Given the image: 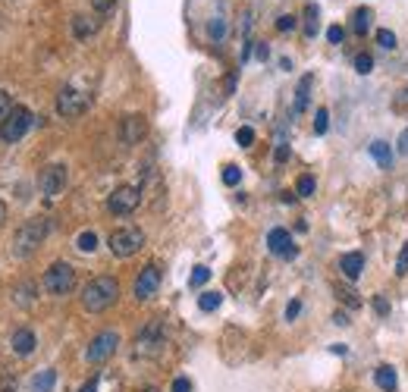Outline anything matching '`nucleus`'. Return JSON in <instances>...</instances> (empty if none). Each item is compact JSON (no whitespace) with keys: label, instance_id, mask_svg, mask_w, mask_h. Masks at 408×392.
Here are the masks:
<instances>
[{"label":"nucleus","instance_id":"28","mask_svg":"<svg viewBox=\"0 0 408 392\" xmlns=\"http://www.w3.org/2000/svg\"><path fill=\"white\" fill-rule=\"evenodd\" d=\"M327 126H330V113H327L324 107H320V110H317V117H314V132H317V135H324V132H327Z\"/></svg>","mask_w":408,"mask_h":392},{"label":"nucleus","instance_id":"44","mask_svg":"<svg viewBox=\"0 0 408 392\" xmlns=\"http://www.w3.org/2000/svg\"><path fill=\"white\" fill-rule=\"evenodd\" d=\"M4 220H6V204L0 201V226H4Z\"/></svg>","mask_w":408,"mask_h":392},{"label":"nucleus","instance_id":"18","mask_svg":"<svg viewBox=\"0 0 408 392\" xmlns=\"http://www.w3.org/2000/svg\"><path fill=\"white\" fill-rule=\"evenodd\" d=\"M53 383H57V374L53 370H41V374L32 377V392H51Z\"/></svg>","mask_w":408,"mask_h":392},{"label":"nucleus","instance_id":"10","mask_svg":"<svg viewBox=\"0 0 408 392\" xmlns=\"http://www.w3.org/2000/svg\"><path fill=\"white\" fill-rule=\"evenodd\" d=\"M66 179H70L66 166L63 164H51V166H44V170H41V176H38V188H41V195L53 198V195H60L66 188Z\"/></svg>","mask_w":408,"mask_h":392},{"label":"nucleus","instance_id":"1","mask_svg":"<svg viewBox=\"0 0 408 392\" xmlns=\"http://www.w3.org/2000/svg\"><path fill=\"white\" fill-rule=\"evenodd\" d=\"M117 299H119V282L113 276H95L82 289V308L91 311V314H101V311L113 308Z\"/></svg>","mask_w":408,"mask_h":392},{"label":"nucleus","instance_id":"7","mask_svg":"<svg viewBox=\"0 0 408 392\" xmlns=\"http://www.w3.org/2000/svg\"><path fill=\"white\" fill-rule=\"evenodd\" d=\"M138 204H142V192H138L136 185H119V188H113L110 198H107V207H110V214H117V217H129Z\"/></svg>","mask_w":408,"mask_h":392},{"label":"nucleus","instance_id":"45","mask_svg":"<svg viewBox=\"0 0 408 392\" xmlns=\"http://www.w3.org/2000/svg\"><path fill=\"white\" fill-rule=\"evenodd\" d=\"M145 392H160V389H145Z\"/></svg>","mask_w":408,"mask_h":392},{"label":"nucleus","instance_id":"4","mask_svg":"<svg viewBox=\"0 0 408 392\" xmlns=\"http://www.w3.org/2000/svg\"><path fill=\"white\" fill-rule=\"evenodd\" d=\"M110 251L117 254V258H132V254H138L142 251V245H145V233L138 226H123V229H117V233H110Z\"/></svg>","mask_w":408,"mask_h":392},{"label":"nucleus","instance_id":"15","mask_svg":"<svg viewBox=\"0 0 408 392\" xmlns=\"http://www.w3.org/2000/svg\"><path fill=\"white\" fill-rule=\"evenodd\" d=\"M374 380H377V386L383 392H396V386H399L396 367H390V364H380V367L374 370Z\"/></svg>","mask_w":408,"mask_h":392},{"label":"nucleus","instance_id":"2","mask_svg":"<svg viewBox=\"0 0 408 392\" xmlns=\"http://www.w3.org/2000/svg\"><path fill=\"white\" fill-rule=\"evenodd\" d=\"M48 233H51V220L48 217L25 220L22 226L16 229V235H13V254H16V258H29L32 251H38V245H44Z\"/></svg>","mask_w":408,"mask_h":392},{"label":"nucleus","instance_id":"12","mask_svg":"<svg viewBox=\"0 0 408 392\" xmlns=\"http://www.w3.org/2000/svg\"><path fill=\"white\" fill-rule=\"evenodd\" d=\"M145 135H148V119L138 117V113L123 117V123H119V138H123V145H138Z\"/></svg>","mask_w":408,"mask_h":392},{"label":"nucleus","instance_id":"13","mask_svg":"<svg viewBox=\"0 0 408 392\" xmlns=\"http://www.w3.org/2000/svg\"><path fill=\"white\" fill-rule=\"evenodd\" d=\"M267 248H270L273 254H279V258H296V245H292V235L286 233V229H270Z\"/></svg>","mask_w":408,"mask_h":392},{"label":"nucleus","instance_id":"17","mask_svg":"<svg viewBox=\"0 0 408 392\" xmlns=\"http://www.w3.org/2000/svg\"><path fill=\"white\" fill-rule=\"evenodd\" d=\"M72 32H76V38H91L98 32V19H88V16H76L72 19Z\"/></svg>","mask_w":408,"mask_h":392},{"label":"nucleus","instance_id":"23","mask_svg":"<svg viewBox=\"0 0 408 392\" xmlns=\"http://www.w3.org/2000/svg\"><path fill=\"white\" fill-rule=\"evenodd\" d=\"M76 245H79V251L91 254V251H95V248H98V233H91V229H85V233H79Z\"/></svg>","mask_w":408,"mask_h":392},{"label":"nucleus","instance_id":"11","mask_svg":"<svg viewBox=\"0 0 408 392\" xmlns=\"http://www.w3.org/2000/svg\"><path fill=\"white\" fill-rule=\"evenodd\" d=\"M157 289H160V267H157V263H148V267L138 273V280H136V299L148 301V299L157 295Z\"/></svg>","mask_w":408,"mask_h":392},{"label":"nucleus","instance_id":"26","mask_svg":"<svg viewBox=\"0 0 408 392\" xmlns=\"http://www.w3.org/2000/svg\"><path fill=\"white\" fill-rule=\"evenodd\" d=\"M355 70L361 72V76H367V72L374 70V57H371V53H358V57H355Z\"/></svg>","mask_w":408,"mask_h":392},{"label":"nucleus","instance_id":"6","mask_svg":"<svg viewBox=\"0 0 408 392\" xmlns=\"http://www.w3.org/2000/svg\"><path fill=\"white\" fill-rule=\"evenodd\" d=\"M72 286H76V270L66 261L51 263V270L44 273V289H48L51 295H70Z\"/></svg>","mask_w":408,"mask_h":392},{"label":"nucleus","instance_id":"25","mask_svg":"<svg viewBox=\"0 0 408 392\" xmlns=\"http://www.w3.org/2000/svg\"><path fill=\"white\" fill-rule=\"evenodd\" d=\"M211 280V270L207 267H195L192 270V276H189V282H192V289H198V286H204V282Z\"/></svg>","mask_w":408,"mask_h":392},{"label":"nucleus","instance_id":"37","mask_svg":"<svg viewBox=\"0 0 408 392\" xmlns=\"http://www.w3.org/2000/svg\"><path fill=\"white\" fill-rule=\"evenodd\" d=\"M113 4H117V0H91L95 13H110V10H113Z\"/></svg>","mask_w":408,"mask_h":392},{"label":"nucleus","instance_id":"19","mask_svg":"<svg viewBox=\"0 0 408 392\" xmlns=\"http://www.w3.org/2000/svg\"><path fill=\"white\" fill-rule=\"evenodd\" d=\"M317 19H320L317 4H308V6H305V35H308V38L317 35Z\"/></svg>","mask_w":408,"mask_h":392},{"label":"nucleus","instance_id":"8","mask_svg":"<svg viewBox=\"0 0 408 392\" xmlns=\"http://www.w3.org/2000/svg\"><path fill=\"white\" fill-rule=\"evenodd\" d=\"M88 107H91L88 94L76 91V88H63V91L57 94V113H60V117H66V119L82 117V113L88 110Z\"/></svg>","mask_w":408,"mask_h":392},{"label":"nucleus","instance_id":"21","mask_svg":"<svg viewBox=\"0 0 408 392\" xmlns=\"http://www.w3.org/2000/svg\"><path fill=\"white\" fill-rule=\"evenodd\" d=\"M371 157L377 160L380 166H390V160H393L390 145H386V141H374V145H371Z\"/></svg>","mask_w":408,"mask_h":392},{"label":"nucleus","instance_id":"29","mask_svg":"<svg viewBox=\"0 0 408 392\" xmlns=\"http://www.w3.org/2000/svg\"><path fill=\"white\" fill-rule=\"evenodd\" d=\"M377 44L386 47V51H393V47H396V35H393L390 29H380V32H377Z\"/></svg>","mask_w":408,"mask_h":392},{"label":"nucleus","instance_id":"27","mask_svg":"<svg viewBox=\"0 0 408 392\" xmlns=\"http://www.w3.org/2000/svg\"><path fill=\"white\" fill-rule=\"evenodd\" d=\"M239 179H242V170L232 166V164H226L223 166V182H226V185H239Z\"/></svg>","mask_w":408,"mask_h":392},{"label":"nucleus","instance_id":"34","mask_svg":"<svg viewBox=\"0 0 408 392\" xmlns=\"http://www.w3.org/2000/svg\"><path fill=\"white\" fill-rule=\"evenodd\" d=\"M223 35H226V22H223V19H213V22H211V38H213V41H220Z\"/></svg>","mask_w":408,"mask_h":392},{"label":"nucleus","instance_id":"24","mask_svg":"<svg viewBox=\"0 0 408 392\" xmlns=\"http://www.w3.org/2000/svg\"><path fill=\"white\" fill-rule=\"evenodd\" d=\"M220 301H223V295H220V292H204L202 299H198V308H202V311H217Z\"/></svg>","mask_w":408,"mask_h":392},{"label":"nucleus","instance_id":"38","mask_svg":"<svg viewBox=\"0 0 408 392\" xmlns=\"http://www.w3.org/2000/svg\"><path fill=\"white\" fill-rule=\"evenodd\" d=\"M298 311H302V301H289V308H286V317H289V320H296Z\"/></svg>","mask_w":408,"mask_h":392},{"label":"nucleus","instance_id":"31","mask_svg":"<svg viewBox=\"0 0 408 392\" xmlns=\"http://www.w3.org/2000/svg\"><path fill=\"white\" fill-rule=\"evenodd\" d=\"M408 273V242L402 245V251H399V258H396V276H405Z\"/></svg>","mask_w":408,"mask_h":392},{"label":"nucleus","instance_id":"20","mask_svg":"<svg viewBox=\"0 0 408 392\" xmlns=\"http://www.w3.org/2000/svg\"><path fill=\"white\" fill-rule=\"evenodd\" d=\"M371 19H374V13L367 10V6H361V10H355V22H352L355 35H367V29H371Z\"/></svg>","mask_w":408,"mask_h":392},{"label":"nucleus","instance_id":"40","mask_svg":"<svg viewBox=\"0 0 408 392\" xmlns=\"http://www.w3.org/2000/svg\"><path fill=\"white\" fill-rule=\"evenodd\" d=\"M396 151H399V154H408V129H405L402 135H399V141H396Z\"/></svg>","mask_w":408,"mask_h":392},{"label":"nucleus","instance_id":"36","mask_svg":"<svg viewBox=\"0 0 408 392\" xmlns=\"http://www.w3.org/2000/svg\"><path fill=\"white\" fill-rule=\"evenodd\" d=\"M173 392H192V380H185V377H176V380H173Z\"/></svg>","mask_w":408,"mask_h":392},{"label":"nucleus","instance_id":"41","mask_svg":"<svg viewBox=\"0 0 408 392\" xmlns=\"http://www.w3.org/2000/svg\"><path fill=\"white\" fill-rule=\"evenodd\" d=\"M286 157H289V148H286V145H279V148H277V160H279V164H283Z\"/></svg>","mask_w":408,"mask_h":392},{"label":"nucleus","instance_id":"35","mask_svg":"<svg viewBox=\"0 0 408 392\" xmlns=\"http://www.w3.org/2000/svg\"><path fill=\"white\" fill-rule=\"evenodd\" d=\"M277 29L279 32H292V29H296V16H279L277 19Z\"/></svg>","mask_w":408,"mask_h":392},{"label":"nucleus","instance_id":"42","mask_svg":"<svg viewBox=\"0 0 408 392\" xmlns=\"http://www.w3.org/2000/svg\"><path fill=\"white\" fill-rule=\"evenodd\" d=\"M82 392H98V380H88V383L82 386Z\"/></svg>","mask_w":408,"mask_h":392},{"label":"nucleus","instance_id":"30","mask_svg":"<svg viewBox=\"0 0 408 392\" xmlns=\"http://www.w3.org/2000/svg\"><path fill=\"white\" fill-rule=\"evenodd\" d=\"M296 192L302 195V198H308V195H314V176H302L296 185Z\"/></svg>","mask_w":408,"mask_h":392},{"label":"nucleus","instance_id":"3","mask_svg":"<svg viewBox=\"0 0 408 392\" xmlns=\"http://www.w3.org/2000/svg\"><path fill=\"white\" fill-rule=\"evenodd\" d=\"M164 346H166L164 323L151 320L148 327H145L142 333L136 336V348H132V355H136V358H157L160 351H164Z\"/></svg>","mask_w":408,"mask_h":392},{"label":"nucleus","instance_id":"39","mask_svg":"<svg viewBox=\"0 0 408 392\" xmlns=\"http://www.w3.org/2000/svg\"><path fill=\"white\" fill-rule=\"evenodd\" d=\"M10 110H13V107H10V98H6V94L0 91V119H4V117H6V113H10Z\"/></svg>","mask_w":408,"mask_h":392},{"label":"nucleus","instance_id":"33","mask_svg":"<svg viewBox=\"0 0 408 392\" xmlns=\"http://www.w3.org/2000/svg\"><path fill=\"white\" fill-rule=\"evenodd\" d=\"M343 38H346L343 25H330V29H327V41L330 44H343Z\"/></svg>","mask_w":408,"mask_h":392},{"label":"nucleus","instance_id":"22","mask_svg":"<svg viewBox=\"0 0 408 392\" xmlns=\"http://www.w3.org/2000/svg\"><path fill=\"white\" fill-rule=\"evenodd\" d=\"M311 82H314L311 76H305L302 82H298V91H296V113H302L305 107H308V91H311Z\"/></svg>","mask_w":408,"mask_h":392},{"label":"nucleus","instance_id":"16","mask_svg":"<svg viewBox=\"0 0 408 392\" xmlns=\"http://www.w3.org/2000/svg\"><path fill=\"white\" fill-rule=\"evenodd\" d=\"M13 351L16 355H32L35 351V333L32 329H16L13 333Z\"/></svg>","mask_w":408,"mask_h":392},{"label":"nucleus","instance_id":"9","mask_svg":"<svg viewBox=\"0 0 408 392\" xmlns=\"http://www.w3.org/2000/svg\"><path fill=\"white\" fill-rule=\"evenodd\" d=\"M117 346H119V336L113 333V329H104V333H98L95 339H91V346L85 348V358H88V364H104L107 358H113Z\"/></svg>","mask_w":408,"mask_h":392},{"label":"nucleus","instance_id":"43","mask_svg":"<svg viewBox=\"0 0 408 392\" xmlns=\"http://www.w3.org/2000/svg\"><path fill=\"white\" fill-rule=\"evenodd\" d=\"M377 311H380V314H386V311H390V305H386V299H377Z\"/></svg>","mask_w":408,"mask_h":392},{"label":"nucleus","instance_id":"14","mask_svg":"<svg viewBox=\"0 0 408 392\" xmlns=\"http://www.w3.org/2000/svg\"><path fill=\"white\" fill-rule=\"evenodd\" d=\"M339 270H343L346 280H358L361 270H364V254H358V251L343 254V261H339Z\"/></svg>","mask_w":408,"mask_h":392},{"label":"nucleus","instance_id":"5","mask_svg":"<svg viewBox=\"0 0 408 392\" xmlns=\"http://www.w3.org/2000/svg\"><path fill=\"white\" fill-rule=\"evenodd\" d=\"M32 113H29V107H13L10 113H6L4 119H0V138L4 141H19L25 132H29V126H32Z\"/></svg>","mask_w":408,"mask_h":392},{"label":"nucleus","instance_id":"32","mask_svg":"<svg viewBox=\"0 0 408 392\" xmlns=\"http://www.w3.org/2000/svg\"><path fill=\"white\" fill-rule=\"evenodd\" d=\"M236 141H239V145H242V148H249L251 141H255V129H249V126H242V129L236 132Z\"/></svg>","mask_w":408,"mask_h":392}]
</instances>
